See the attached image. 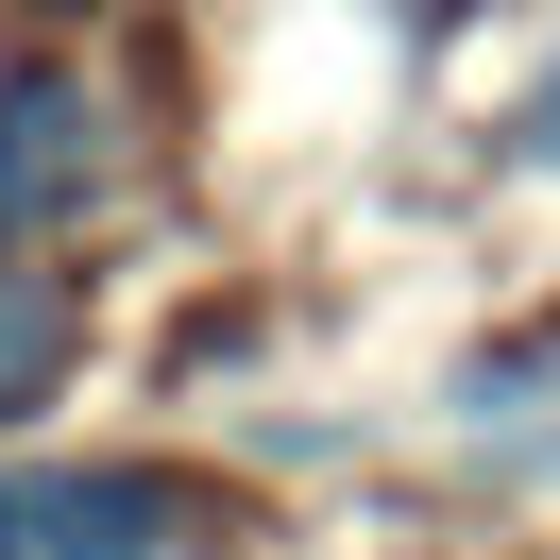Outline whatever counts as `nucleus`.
<instances>
[{"instance_id":"obj_1","label":"nucleus","mask_w":560,"mask_h":560,"mask_svg":"<svg viewBox=\"0 0 560 560\" xmlns=\"http://www.w3.org/2000/svg\"><path fill=\"white\" fill-rule=\"evenodd\" d=\"M187 526L171 476H119V458H18L0 476V560H153Z\"/></svg>"},{"instance_id":"obj_2","label":"nucleus","mask_w":560,"mask_h":560,"mask_svg":"<svg viewBox=\"0 0 560 560\" xmlns=\"http://www.w3.org/2000/svg\"><path fill=\"white\" fill-rule=\"evenodd\" d=\"M103 205V103L85 69H0V221H85Z\"/></svg>"},{"instance_id":"obj_3","label":"nucleus","mask_w":560,"mask_h":560,"mask_svg":"<svg viewBox=\"0 0 560 560\" xmlns=\"http://www.w3.org/2000/svg\"><path fill=\"white\" fill-rule=\"evenodd\" d=\"M69 340H85V323H69V289L0 255V424H18V408H51V374H69Z\"/></svg>"}]
</instances>
